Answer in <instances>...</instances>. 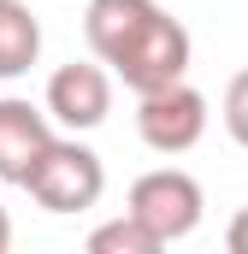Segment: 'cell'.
Here are the masks:
<instances>
[{"label":"cell","mask_w":248,"mask_h":254,"mask_svg":"<svg viewBox=\"0 0 248 254\" xmlns=\"http://www.w3.org/2000/svg\"><path fill=\"white\" fill-rule=\"evenodd\" d=\"M83 42L89 54L119 77L130 95L184 83L195 42L160 0H89L83 12Z\"/></svg>","instance_id":"obj_1"},{"label":"cell","mask_w":248,"mask_h":254,"mask_svg":"<svg viewBox=\"0 0 248 254\" xmlns=\"http://www.w3.org/2000/svg\"><path fill=\"white\" fill-rule=\"evenodd\" d=\"M30 201L42 207V213H89V207H101V195H107V166H101V154L89 148V142H77V130L71 136H54L48 142V154L36 160V172H30Z\"/></svg>","instance_id":"obj_2"},{"label":"cell","mask_w":248,"mask_h":254,"mask_svg":"<svg viewBox=\"0 0 248 254\" xmlns=\"http://www.w3.org/2000/svg\"><path fill=\"white\" fill-rule=\"evenodd\" d=\"M160 243H184L189 231L207 219V195L201 184L189 178L184 166H154V172H142L136 184H130V201H124Z\"/></svg>","instance_id":"obj_3"},{"label":"cell","mask_w":248,"mask_h":254,"mask_svg":"<svg viewBox=\"0 0 248 254\" xmlns=\"http://www.w3.org/2000/svg\"><path fill=\"white\" fill-rule=\"evenodd\" d=\"M207 95L195 89V83H166V89H148V95H136V136L154 148V154H189L201 136H207Z\"/></svg>","instance_id":"obj_4"},{"label":"cell","mask_w":248,"mask_h":254,"mask_svg":"<svg viewBox=\"0 0 248 254\" xmlns=\"http://www.w3.org/2000/svg\"><path fill=\"white\" fill-rule=\"evenodd\" d=\"M42 107L54 113V125L60 130H101L107 125V113H113V71L101 60H71L60 65L54 77H48V95H42Z\"/></svg>","instance_id":"obj_5"},{"label":"cell","mask_w":248,"mask_h":254,"mask_svg":"<svg viewBox=\"0 0 248 254\" xmlns=\"http://www.w3.org/2000/svg\"><path fill=\"white\" fill-rule=\"evenodd\" d=\"M54 142V113L24 101V95H0V184H30L36 160Z\"/></svg>","instance_id":"obj_6"},{"label":"cell","mask_w":248,"mask_h":254,"mask_svg":"<svg viewBox=\"0 0 248 254\" xmlns=\"http://www.w3.org/2000/svg\"><path fill=\"white\" fill-rule=\"evenodd\" d=\"M42 60V18L24 0H0V83L24 77Z\"/></svg>","instance_id":"obj_7"},{"label":"cell","mask_w":248,"mask_h":254,"mask_svg":"<svg viewBox=\"0 0 248 254\" xmlns=\"http://www.w3.org/2000/svg\"><path fill=\"white\" fill-rule=\"evenodd\" d=\"M160 249H166V243H160L130 207H124L119 219H107V225L89 231V254H160Z\"/></svg>","instance_id":"obj_8"},{"label":"cell","mask_w":248,"mask_h":254,"mask_svg":"<svg viewBox=\"0 0 248 254\" xmlns=\"http://www.w3.org/2000/svg\"><path fill=\"white\" fill-rule=\"evenodd\" d=\"M219 119H225V130H231V142H237V148H248V71H237V77L225 83Z\"/></svg>","instance_id":"obj_9"},{"label":"cell","mask_w":248,"mask_h":254,"mask_svg":"<svg viewBox=\"0 0 248 254\" xmlns=\"http://www.w3.org/2000/svg\"><path fill=\"white\" fill-rule=\"evenodd\" d=\"M225 249H231V254H248V207L225 225Z\"/></svg>","instance_id":"obj_10"},{"label":"cell","mask_w":248,"mask_h":254,"mask_svg":"<svg viewBox=\"0 0 248 254\" xmlns=\"http://www.w3.org/2000/svg\"><path fill=\"white\" fill-rule=\"evenodd\" d=\"M12 249V219H6V207H0V254Z\"/></svg>","instance_id":"obj_11"}]
</instances>
